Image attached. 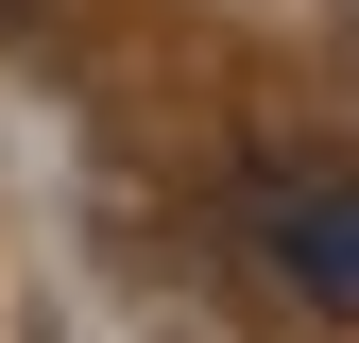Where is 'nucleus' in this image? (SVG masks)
<instances>
[{"mask_svg":"<svg viewBox=\"0 0 359 343\" xmlns=\"http://www.w3.org/2000/svg\"><path fill=\"white\" fill-rule=\"evenodd\" d=\"M274 275L308 309H359V189H291L274 206Z\"/></svg>","mask_w":359,"mask_h":343,"instance_id":"obj_1","label":"nucleus"}]
</instances>
